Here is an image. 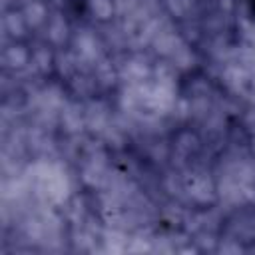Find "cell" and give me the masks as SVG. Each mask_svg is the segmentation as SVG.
Masks as SVG:
<instances>
[{"label": "cell", "mask_w": 255, "mask_h": 255, "mask_svg": "<svg viewBox=\"0 0 255 255\" xmlns=\"http://www.w3.org/2000/svg\"><path fill=\"white\" fill-rule=\"evenodd\" d=\"M243 2H245V8H247L249 18L255 22V0H243Z\"/></svg>", "instance_id": "obj_1"}]
</instances>
